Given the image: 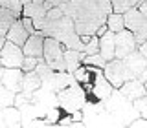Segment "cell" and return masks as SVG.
I'll return each instance as SVG.
<instances>
[{"label":"cell","mask_w":147,"mask_h":128,"mask_svg":"<svg viewBox=\"0 0 147 128\" xmlns=\"http://www.w3.org/2000/svg\"><path fill=\"white\" fill-rule=\"evenodd\" d=\"M107 27L110 31H114V33H118V31H121L123 27H125V18H123L121 13H110L107 17Z\"/></svg>","instance_id":"obj_25"},{"label":"cell","mask_w":147,"mask_h":128,"mask_svg":"<svg viewBox=\"0 0 147 128\" xmlns=\"http://www.w3.org/2000/svg\"><path fill=\"white\" fill-rule=\"evenodd\" d=\"M0 7L9 9V11L15 13L17 18H20L22 17V7H24V6H22L20 0H0Z\"/></svg>","instance_id":"obj_27"},{"label":"cell","mask_w":147,"mask_h":128,"mask_svg":"<svg viewBox=\"0 0 147 128\" xmlns=\"http://www.w3.org/2000/svg\"><path fill=\"white\" fill-rule=\"evenodd\" d=\"M28 37H30V33L26 31L22 20H20V18H15V20H13V24L9 26L7 33H6V39L11 40V42H15V44H18V46H24Z\"/></svg>","instance_id":"obj_19"},{"label":"cell","mask_w":147,"mask_h":128,"mask_svg":"<svg viewBox=\"0 0 147 128\" xmlns=\"http://www.w3.org/2000/svg\"><path fill=\"white\" fill-rule=\"evenodd\" d=\"M83 62H85V64H94V66H99V68H105V64H107V61L103 59V55H101V53L85 55V59H83Z\"/></svg>","instance_id":"obj_30"},{"label":"cell","mask_w":147,"mask_h":128,"mask_svg":"<svg viewBox=\"0 0 147 128\" xmlns=\"http://www.w3.org/2000/svg\"><path fill=\"white\" fill-rule=\"evenodd\" d=\"M110 6H112V11L114 13H125V11H129L131 7H134V6H138V4L134 2V0H110Z\"/></svg>","instance_id":"obj_26"},{"label":"cell","mask_w":147,"mask_h":128,"mask_svg":"<svg viewBox=\"0 0 147 128\" xmlns=\"http://www.w3.org/2000/svg\"><path fill=\"white\" fill-rule=\"evenodd\" d=\"M22 79H24V71L22 68H6L0 66V84H4L11 91H20L22 90Z\"/></svg>","instance_id":"obj_11"},{"label":"cell","mask_w":147,"mask_h":128,"mask_svg":"<svg viewBox=\"0 0 147 128\" xmlns=\"http://www.w3.org/2000/svg\"><path fill=\"white\" fill-rule=\"evenodd\" d=\"M118 90H119V93H121V95H125V97H127V99H131V101H134V99H138V97H142V95H147L145 84H144V82H142L140 79H138V77L125 81Z\"/></svg>","instance_id":"obj_15"},{"label":"cell","mask_w":147,"mask_h":128,"mask_svg":"<svg viewBox=\"0 0 147 128\" xmlns=\"http://www.w3.org/2000/svg\"><path fill=\"white\" fill-rule=\"evenodd\" d=\"M144 84H145V90H147V81H145V82H144Z\"/></svg>","instance_id":"obj_45"},{"label":"cell","mask_w":147,"mask_h":128,"mask_svg":"<svg viewBox=\"0 0 147 128\" xmlns=\"http://www.w3.org/2000/svg\"><path fill=\"white\" fill-rule=\"evenodd\" d=\"M30 101H31V93H26V91L20 90V91L15 93V103L13 104H15L17 108H20V106H24V104H28Z\"/></svg>","instance_id":"obj_32"},{"label":"cell","mask_w":147,"mask_h":128,"mask_svg":"<svg viewBox=\"0 0 147 128\" xmlns=\"http://www.w3.org/2000/svg\"><path fill=\"white\" fill-rule=\"evenodd\" d=\"M123 62H125V66L131 70V73L134 77H138L147 68V59L140 53V49H134V51H131L127 57H123Z\"/></svg>","instance_id":"obj_18"},{"label":"cell","mask_w":147,"mask_h":128,"mask_svg":"<svg viewBox=\"0 0 147 128\" xmlns=\"http://www.w3.org/2000/svg\"><path fill=\"white\" fill-rule=\"evenodd\" d=\"M57 99H59V106L63 112L72 113L76 110H81L83 104L86 103V91L79 82H72L70 86L59 90L57 91Z\"/></svg>","instance_id":"obj_4"},{"label":"cell","mask_w":147,"mask_h":128,"mask_svg":"<svg viewBox=\"0 0 147 128\" xmlns=\"http://www.w3.org/2000/svg\"><path fill=\"white\" fill-rule=\"evenodd\" d=\"M74 119L72 115L68 113V115H64V117H59V121H57V126H74Z\"/></svg>","instance_id":"obj_38"},{"label":"cell","mask_w":147,"mask_h":128,"mask_svg":"<svg viewBox=\"0 0 147 128\" xmlns=\"http://www.w3.org/2000/svg\"><path fill=\"white\" fill-rule=\"evenodd\" d=\"M83 88L86 91V99L88 101H103V103L114 91V86L107 81V77H105L103 73L96 75L90 84H83Z\"/></svg>","instance_id":"obj_8"},{"label":"cell","mask_w":147,"mask_h":128,"mask_svg":"<svg viewBox=\"0 0 147 128\" xmlns=\"http://www.w3.org/2000/svg\"><path fill=\"white\" fill-rule=\"evenodd\" d=\"M39 59L40 57H24V62H22V71H33L39 64Z\"/></svg>","instance_id":"obj_33"},{"label":"cell","mask_w":147,"mask_h":128,"mask_svg":"<svg viewBox=\"0 0 147 128\" xmlns=\"http://www.w3.org/2000/svg\"><path fill=\"white\" fill-rule=\"evenodd\" d=\"M15 18L17 17H15V13H13V11H9V9H6V7H0V35L6 37L9 26L13 24Z\"/></svg>","instance_id":"obj_24"},{"label":"cell","mask_w":147,"mask_h":128,"mask_svg":"<svg viewBox=\"0 0 147 128\" xmlns=\"http://www.w3.org/2000/svg\"><path fill=\"white\" fill-rule=\"evenodd\" d=\"M22 15L30 17L31 20H33L35 27L40 29L42 24H44V18H46V7H44V4L30 2V4H24V7H22Z\"/></svg>","instance_id":"obj_17"},{"label":"cell","mask_w":147,"mask_h":128,"mask_svg":"<svg viewBox=\"0 0 147 128\" xmlns=\"http://www.w3.org/2000/svg\"><path fill=\"white\" fill-rule=\"evenodd\" d=\"M31 2H35V4H44V0H31Z\"/></svg>","instance_id":"obj_43"},{"label":"cell","mask_w":147,"mask_h":128,"mask_svg":"<svg viewBox=\"0 0 147 128\" xmlns=\"http://www.w3.org/2000/svg\"><path fill=\"white\" fill-rule=\"evenodd\" d=\"M63 2H68V0H63Z\"/></svg>","instance_id":"obj_47"},{"label":"cell","mask_w":147,"mask_h":128,"mask_svg":"<svg viewBox=\"0 0 147 128\" xmlns=\"http://www.w3.org/2000/svg\"><path fill=\"white\" fill-rule=\"evenodd\" d=\"M13 103H15V91H11L4 84H0V104L2 106H11Z\"/></svg>","instance_id":"obj_28"},{"label":"cell","mask_w":147,"mask_h":128,"mask_svg":"<svg viewBox=\"0 0 147 128\" xmlns=\"http://www.w3.org/2000/svg\"><path fill=\"white\" fill-rule=\"evenodd\" d=\"M18 110H20V126H30V123L33 121L35 117H39L37 106L31 103V101L28 104H24V106H20Z\"/></svg>","instance_id":"obj_23"},{"label":"cell","mask_w":147,"mask_h":128,"mask_svg":"<svg viewBox=\"0 0 147 128\" xmlns=\"http://www.w3.org/2000/svg\"><path fill=\"white\" fill-rule=\"evenodd\" d=\"M2 110H4V106L0 104V126H2V123H4V117H2Z\"/></svg>","instance_id":"obj_42"},{"label":"cell","mask_w":147,"mask_h":128,"mask_svg":"<svg viewBox=\"0 0 147 128\" xmlns=\"http://www.w3.org/2000/svg\"><path fill=\"white\" fill-rule=\"evenodd\" d=\"M138 49H140V53H142V55H144V57L147 59V39H145V40H144V42H142L140 46H138Z\"/></svg>","instance_id":"obj_40"},{"label":"cell","mask_w":147,"mask_h":128,"mask_svg":"<svg viewBox=\"0 0 147 128\" xmlns=\"http://www.w3.org/2000/svg\"><path fill=\"white\" fill-rule=\"evenodd\" d=\"M134 2H136V4H138V2H140V0H134Z\"/></svg>","instance_id":"obj_46"},{"label":"cell","mask_w":147,"mask_h":128,"mask_svg":"<svg viewBox=\"0 0 147 128\" xmlns=\"http://www.w3.org/2000/svg\"><path fill=\"white\" fill-rule=\"evenodd\" d=\"M20 2H22V6H24V4H30L31 0H20Z\"/></svg>","instance_id":"obj_44"},{"label":"cell","mask_w":147,"mask_h":128,"mask_svg":"<svg viewBox=\"0 0 147 128\" xmlns=\"http://www.w3.org/2000/svg\"><path fill=\"white\" fill-rule=\"evenodd\" d=\"M140 2H142V0H140Z\"/></svg>","instance_id":"obj_48"},{"label":"cell","mask_w":147,"mask_h":128,"mask_svg":"<svg viewBox=\"0 0 147 128\" xmlns=\"http://www.w3.org/2000/svg\"><path fill=\"white\" fill-rule=\"evenodd\" d=\"M134 49H138V44L134 40L132 31H129L127 27H123L121 31H118L116 33V57L123 59L131 51H134Z\"/></svg>","instance_id":"obj_13"},{"label":"cell","mask_w":147,"mask_h":128,"mask_svg":"<svg viewBox=\"0 0 147 128\" xmlns=\"http://www.w3.org/2000/svg\"><path fill=\"white\" fill-rule=\"evenodd\" d=\"M132 104H134L136 112L140 113V117H145L147 119V95H142V97H138L132 101Z\"/></svg>","instance_id":"obj_31"},{"label":"cell","mask_w":147,"mask_h":128,"mask_svg":"<svg viewBox=\"0 0 147 128\" xmlns=\"http://www.w3.org/2000/svg\"><path fill=\"white\" fill-rule=\"evenodd\" d=\"M24 51H22V46H18L15 42L6 39L2 49H0V66L6 68H22L24 62Z\"/></svg>","instance_id":"obj_9"},{"label":"cell","mask_w":147,"mask_h":128,"mask_svg":"<svg viewBox=\"0 0 147 128\" xmlns=\"http://www.w3.org/2000/svg\"><path fill=\"white\" fill-rule=\"evenodd\" d=\"M83 59H85V53H83V51H79V49L64 48V64H66V71L74 73L77 68L81 66Z\"/></svg>","instance_id":"obj_20"},{"label":"cell","mask_w":147,"mask_h":128,"mask_svg":"<svg viewBox=\"0 0 147 128\" xmlns=\"http://www.w3.org/2000/svg\"><path fill=\"white\" fill-rule=\"evenodd\" d=\"M123 18H125V27L129 31H132L136 44L140 46L147 39V18L144 17V13L138 9V6L131 7L129 11L123 13Z\"/></svg>","instance_id":"obj_6"},{"label":"cell","mask_w":147,"mask_h":128,"mask_svg":"<svg viewBox=\"0 0 147 128\" xmlns=\"http://www.w3.org/2000/svg\"><path fill=\"white\" fill-rule=\"evenodd\" d=\"M105 108L114 115V119L119 123V126H129L132 119H136L140 115V113L136 112L132 101L119 93L118 88H114V91L110 93V97L105 101Z\"/></svg>","instance_id":"obj_3"},{"label":"cell","mask_w":147,"mask_h":128,"mask_svg":"<svg viewBox=\"0 0 147 128\" xmlns=\"http://www.w3.org/2000/svg\"><path fill=\"white\" fill-rule=\"evenodd\" d=\"M129 126H132V128H147V119L138 115L136 119H132V121H131V125H129Z\"/></svg>","instance_id":"obj_37"},{"label":"cell","mask_w":147,"mask_h":128,"mask_svg":"<svg viewBox=\"0 0 147 128\" xmlns=\"http://www.w3.org/2000/svg\"><path fill=\"white\" fill-rule=\"evenodd\" d=\"M4 42H6V37H4V35H0V49H2V46H4Z\"/></svg>","instance_id":"obj_41"},{"label":"cell","mask_w":147,"mask_h":128,"mask_svg":"<svg viewBox=\"0 0 147 128\" xmlns=\"http://www.w3.org/2000/svg\"><path fill=\"white\" fill-rule=\"evenodd\" d=\"M42 49H44V35L40 29L31 33L22 46V51L28 57H42Z\"/></svg>","instance_id":"obj_14"},{"label":"cell","mask_w":147,"mask_h":128,"mask_svg":"<svg viewBox=\"0 0 147 128\" xmlns=\"http://www.w3.org/2000/svg\"><path fill=\"white\" fill-rule=\"evenodd\" d=\"M40 86V77L35 70L33 71H24V79H22V91L26 93H33Z\"/></svg>","instance_id":"obj_22"},{"label":"cell","mask_w":147,"mask_h":128,"mask_svg":"<svg viewBox=\"0 0 147 128\" xmlns=\"http://www.w3.org/2000/svg\"><path fill=\"white\" fill-rule=\"evenodd\" d=\"M31 103L37 104L39 108H42L48 112L50 108H57L59 106V99H57V91L48 90L44 86H39L33 93H31Z\"/></svg>","instance_id":"obj_12"},{"label":"cell","mask_w":147,"mask_h":128,"mask_svg":"<svg viewBox=\"0 0 147 128\" xmlns=\"http://www.w3.org/2000/svg\"><path fill=\"white\" fill-rule=\"evenodd\" d=\"M63 15H64L63 7H52V9L46 11V18H59V17H63Z\"/></svg>","instance_id":"obj_36"},{"label":"cell","mask_w":147,"mask_h":128,"mask_svg":"<svg viewBox=\"0 0 147 128\" xmlns=\"http://www.w3.org/2000/svg\"><path fill=\"white\" fill-rule=\"evenodd\" d=\"M103 75L107 77V81L114 86V88H119V86L129 79H134V75L131 73V70L125 66L123 59H118V57H114L112 61H109L105 64Z\"/></svg>","instance_id":"obj_7"},{"label":"cell","mask_w":147,"mask_h":128,"mask_svg":"<svg viewBox=\"0 0 147 128\" xmlns=\"http://www.w3.org/2000/svg\"><path fill=\"white\" fill-rule=\"evenodd\" d=\"M44 62L52 68L53 71H64V46L53 37H44V49H42Z\"/></svg>","instance_id":"obj_5"},{"label":"cell","mask_w":147,"mask_h":128,"mask_svg":"<svg viewBox=\"0 0 147 128\" xmlns=\"http://www.w3.org/2000/svg\"><path fill=\"white\" fill-rule=\"evenodd\" d=\"M2 117H4V123L2 126H20V110H18L15 104L11 106H4L2 110Z\"/></svg>","instance_id":"obj_21"},{"label":"cell","mask_w":147,"mask_h":128,"mask_svg":"<svg viewBox=\"0 0 147 128\" xmlns=\"http://www.w3.org/2000/svg\"><path fill=\"white\" fill-rule=\"evenodd\" d=\"M85 55H92V53H99V37L92 35L88 39V42L85 44V49H83Z\"/></svg>","instance_id":"obj_29"},{"label":"cell","mask_w":147,"mask_h":128,"mask_svg":"<svg viewBox=\"0 0 147 128\" xmlns=\"http://www.w3.org/2000/svg\"><path fill=\"white\" fill-rule=\"evenodd\" d=\"M20 20H22V24H24V27H26V31H28V33H35V31H39V29H37V27H35V24H33V20H31V18L30 17H24V15H22L20 17Z\"/></svg>","instance_id":"obj_35"},{"label":"cell","mask_w":147,"mask_h":128,"mask_svg":"<svg viewBox=\"0 0 147 128\" xmlns=\"http://www.w3.org/2000/svg\"><path fill=\"white\" fill-rule=\"evenodd\" d=\"M61 7L74 20L79 37L96 35L98 27L107 24V17L112 13L110 0H68Z\"/></svg>","instance_id":"obj_1"},{"label":"cell","mask_w":147,"mask_h":128,"mask_svg":"<svg viewBox=\"0 0 147 128\" xmlns=\"http://www.w3.org/2000/svg\"><path fill=\"white\" fill-rule=\"evenodd\" d=\"M99 53L103 55L105 61H112L116 57V33L107 29L99 37Z\"/></svg>","instance_id":"obj_16"},{"label":"cell","mask_w":147,"mask_h":128,"mask_svg":"<svg viewBox=\"0 0 147 128\" xmlns=\"http://www.w3.org/2000/svg\"><path fill=\"white\" fill-rule=\"evenodd\" d=\"M44 37H53L61 42L64 48L70 49H85V42L81 40L79 33L76 31V24L68 15H63L59 18H44V24L40 27Z\"/></svg>","instance_id":"obj_2"},{"label":"cell","mask_w":147,"mask_h":128,"mask_svg":"<svg viewBox=\"0 0 147 128\" xmlns=\"http://www.w3.org/2000/svg\"><path fill=\"white\" fill-rule=\"evenodd\" d=\"M138 9H140V11L144 13V17L147 18V0H142V2H138Z\"/></svg>","instance_id":"obj_39"},{"label":"cell","mask_w":147,"mask_h":128,"mask_svg":"<svg viewBox=\"0 0 147 128\" xmlns=\"http://www.w3.org/2000/svg\"><path fill=\"white\" fill-rule=\"evenodd\" d=\"M72 82H76L74 79V73L70 71H53V70H48L46 73L40 75V86H44V88L48 90H53V91H59L63 88H66V86H70Z\"/></svg>","instance_id":"obj_10"},{"label":"cell","mask_w":147,"mask_h":128,"mask_svg":"<svg viewBox=\"0 0 147 128\" xmlns=\"http://www.w3.org/2000/svg\"><path fill=\"white\" fill-rule=\"evenodd\" d=\"M59 117H61V106H57V108H50L48 112H46V119H48V121H52L53 125H57Z\"/></svg>","instance_id":"obj_34"}]
</instances>
